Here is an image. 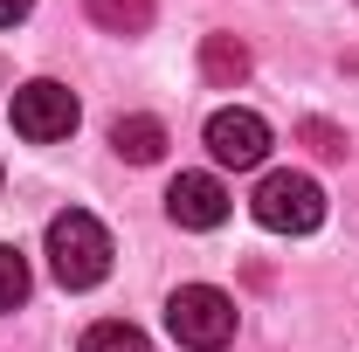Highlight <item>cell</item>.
Here are the masks:
<instances>
[{
  "mask_svg": "<svg viewBox=\"0 0 359 352\" xmlns=\"http://www.w3.org/2000/svg\"><path fill=\"white\" fill-rule=\"evenodd\" d=\"M111 228L83 208H62V215L48 221V276L62 283V290H90V283H104L111 276Z\"/></svg>",
  "mask_w": 359,
  "mask_h": 352,
  "instance_id": "obj_1",
  "label": "cell"
},
{
  "mask_svg": "<svg viewBox=\"0 0 359 352\" xmlns=\"http://www.w3.org/2000/svg\"><path fill=\"white\" fill-rule=\"evenodd\" d=\"M166 332L187 352H222L235 339V297L215 290V283H180L166 297Z\"/></svg>",
  "mask_w": 359,
  "mask_h": 352,
  "instance_id": "obj_2",
  "label": "cell"
},
{
  "mask_svg": "<svg viewBox=\"0 0 359 352\" xmlns=\"http://www.w3.org/2000/svg\"><path fill=\"white\" fill-rule=\"evenodd\" d=\"M256 221H263L269 235H311L318 221H325V187L311 173H263L256 187Z\"/></svg>",
  "mask_w": 359,
  "mask_h": 352,
  "instance_id": "obj_3",
  "label": "cell"
},
{
  "mask_svg": "<svg viewBox=\"0 0 359 352\" xmlns=\"http://www.w3.org/2000/svg\"><path fill=\"white\" fill-rule=\"evenodd\" d=\"M14 132L28 138V145L69 138V132H76V97H69V83H55V76L21 83V90H14Z\"/></svg>",
  "mask_w": 359,
  "mask_h": 352,
  "instance_id": "obj_4",
  "label": "cell"
},
{
  "mask_svg": "<svg viewBox=\"0 0 359 352\" xmlns=\"http://www.w3.org/2000/svg\"><path fill=\"white\" fill-rule=\"evenodd\" d=\"M208 152H215V166H235V173H249V166H263L269 159V125L256 111H242V104H228L208 118Z\"/></svg>",
  "mask_w": 359,
  "mask_h": 352,
  "instance_id": "obj_5",
  "label": "cell"
},
{
  "mask_svg": "<svg viewBox=\"0 0 359 352\" xmlns=\"http://www.w3.org/2000/svg\"><path fill=\"white\" fill-rule=\"evenodd\" d=\"M166 215H173V228L208 235V228H222V221H228V187L215 173H180L173 187H166Z\"/></svg>",
  "mask_w": 359,
  "mask_h": 352,
  "instance_id": "obj_6",
  "label": "cell"
},
{
  "mask_svg": "<svg viewBox=\"0 0 359 352\" xmlns=\"http://www.w3.org/2000/svg\"><path fill=\"white\" fill-rule=\"evenodd\" d=\"M111 152H118V159H132V166H152V159L166 152V125H159V118H145V111H132V118H118V125H111Z\"/></svg>",
  "mask_w": 359,
  "mask_h": 352,
  "instance_id": "obj_7",
  "label": "cell"
},
{
  "mask_svg": "<svg viewBox=\"0 0 359 352\" xmlns=\"http://www.w3.org/2000/svg\"><path fill=\"white\" fill-rule=\"evenodd\" d=\"M201 76L215 90H235L249 76V42H235V35H208L201 42Z\"/></svg>",
  "mask_w": 359,
  "mask_h": 352,
  "instance_id": "obj_8",
  "label": "cell"
},
{
  "mask_svg": "<svg viewBox=\"0 0 359 352\" xmlns=\"http://www.w3.org/2000/svg\"><path fill=\"white\" fill-rule=\"evenodd\" d=\"M90 21L111 28V35H145L152 28V0H83Z\"/></svg>",
  "mask_w": 359,
  "mask_h": 352,
  "instance_id": "obj_9",
  "label": "cell"
},
{
  "mask_svg": "<svg viewBox=\"0 0 359 352\" xmlns=\"http://www.w3.org/2000/svg\"><path fill=\"white\" fill-rule=\"evenodd\" d=\"M83 352H152V346H145V332H138V325L104 318V325H90V332H83Z\"/></svg>",
  "mask_w": 359,
  "mask_h": 352,
  "instance_id": "obj_10",
  "label": "cell"
},
{
  "mask_svg": "<svg viewBox=\"0 0 359 352\" xmlns=\"http://www.w3.org/2000/svg\"><path fill=\"white\" fill-rule=\"evenodd\" d=\"M21 297H28V256L14 242H0V318L21 311Z\"/></svg>",
  "mask_w": 359,
  "mask_h": 352,
  "instance_id": "obj_11",
  "label": "cell"
},
{
  "mask_svg": "<svg viewBox=\"0 0 359 352\" xmlns=\"http://www.w3.org/2000/svg\"><path fill=\"white\" fill-rule=\"evenodd\" d=\"M304 145H311L318 159H346V132L325 125V118H304Z\"/></svg>",
  "mask_w": 359,
  "mask_h": 352,
  "instance_id": "obj_12",
  "label": "cell"
},
{
  "mask_svg": "<svg viewBox=\"0 0 359 352\" xmlns=\"http://www.w3.org/2000/svg\"><path fill=\"white\" fill-rule=\"evenodd\" d=\"M28 7H35V0H0V28H14V21H28Z\"/></svg>",
  "mask_w": 359,
  "mask_h": 352,
  "instance_id": "obj_13",
  "label": "cell"
}]
</instances>
